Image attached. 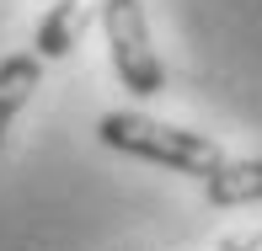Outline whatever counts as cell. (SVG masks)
<instances>
[{"label":"cell","instance_id":"obj_3","mask_svg":"<svg viewBox=\"0 0 262 251\" xmlns=\"http://www.w3.org/2000/svg\"><path fill=\"white\" fill-rule=\"evenodd\" d=\"M91 16H97V0H54L38 21V59H64L75 54V43L86 38Z\"/></svg>","mask_w":262,"mask_h":251},{"label":"cell","instance_id":"obj_1","mask_svg":"<svg viewBox=\"0 0 262 251\" xmlns=\"http://www.w3.org/2000/svg\"><path fill=\"white\" fill-rule=\"evenodd\" d=\"M97 139L107 150H123V155H139V161L171 166V171H182V176H209L214 166L225 161V150L214 145L209 134L171 128V123L145 118V112H107L97 123Z\"/></svg>","mask_w":262,"mask_h":251},{"label":"cell","instance_id":"obj_5","mask_svg":"<svg viewBox=\"0 0 262 251\" xmlns=\"http://www.w3.org/2000/svg\"><path fill=\"white\" fill-rule=\"evenodd\" d=\"M38 75H43V59H38V54H11V59H0V145H6L16 112L32 102Z\"/></svg>","mask_w":262,"mask_h":251},{"label":"cell","instance_id":"obj_2","mask_svg":"<svg viewBox=\"0 0 262 251\" xmlns=\"http://www.w3.org/2000/svg\"><path fill=\"white\" fill-rule=\"evenodd\" d=\"M102 27L107 49H113V70L134 97H161L166 91V64L150 49V21L139 0H102Z\"/></svg>","mask_w":262,"mask_h":251},{"label":"cell","instance_id":"obj_4","mask_svg":"<svg viewBox=\"0 0 262 251\" xmlns=\"http://www.w3.org/2000/svg\"><path fill=\"white\" fill-rule=\"evenodd\" d=\"M204 198L214 209H241L262 198V161H220L204 176Z\"/></svg>","mask_w":262,"mask_h":251},{"label":"cell","instance_id":"obj_6","mask_svg":"<svg viewBox=\"0 0 262 251\" xmlns=\"http://www.w3.org/2000/svg\"><path fill=\"white\" fill-rule=\"evenodd\" d=\"M225 251H262V235H246V241H230Z\"/></svg>","mask_w":262,"mask_h":251}]
</instances>
